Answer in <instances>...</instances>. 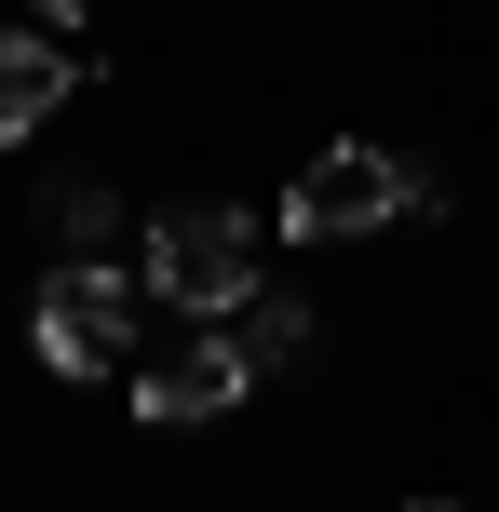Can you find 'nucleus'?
I'll return each mask as SVG.
<instances>
[{
	"mask_svg": "<svg viewBox=\"0 0 499 512\" xmlns=\"http://www.w3.org/2000/svg\"><path fill=\"white\" fill-rule=\"evenodd\" d=\"M41 230L68 256H108V243H122V189H108V176H54L41 189Z\"/></svg>",
	"mask_w": 499,
	"mask_h": 512,
	"instance_id": "obj_7",
	"label": "nucleus"
},
{
	"mask_svg": "<svg viewBox=\"0 0 499 512\" xmlns=\"http://www.w3.org/2000/svg\"><path fill=\"white\" fill-rule=\"evenodd\" d=\"M27 337H41L54 378H135V270L122 256H54Z\"/></svg>",
	"mask_w": 499,
	"mask_h": 512,
	"instance_id": "obj_3",
	"label": "nucleus"
},
{
	"mask_svg": "<svg viewBox=\"0 0 499 512\" xmlns=\"http://www.w3.org/2000/svg\"><path fill=\"white\" fill-rule=\"evenodd\" d=\"M230 337H243V364L270 378V364H297V351H311V297H297V283H257V297L230 310Z\"/></svg>",
	"mask_w": 499,
	"mask_h": 512,
	"instance_id": "obj_6",
	"label": "nucleus"
},
{
	"mask_svg": "<svg viewBox=\"0 0 499 512\" xmlns=\"http://www.w3.org/2000/svg\"><path fill=\"white\" fill-rule=\"evenodd\" d=\"M243 391H257V364H243V337H230V324H203V337H176V351L135 364V418H162V432H189V418H230Z\"/></svg>",
	"mask_w": 499,
	"mask_h": 512,
	"instance_id": "obj_4",
	"label": "nucleus"
},
{
	"mask_svg": "<svg viewBox=\"0 0 499 512\" xmlns=\"http://www.w3.org/2000/svg\"><path fill=\"white\" fill-rule=\"evenodd\" d=\"M68 81H81V68L41 41V27H0V149H14V135H41L54 108H68Z\"/></svg>",
	"mask_w": 499,
	"mask_h": 512,
	"instance_id": "obj_5",
	"label": "nucleus"
},
{
	"mask_svg": "<svg viewBox=\"0 0 499 512\" xmlns=\"http://www.w3.org/2000/svg\"><path fill=\"white\" fill-rule=\"evenodd\" d=\"M432 203H446V176H432V162L338 135V149H311V162H297V189H284V243H365V230H392V216H432Z\"/></svg>",
	"mask_w": 499,
	"mask_h": 512,
	"instance_id": "obj_1",
	"label": "nucleus"
},
{
	"mask_svg": "<svg viewBox=\"0 0 499 512\" xmlns=\"http://www.w3.org/2000/svg\"><path fill=\"white\" fill-rule=\"evenodd\" d=\"M257 283H270V270H257V216H230V203H162V216H149V297H162V310L230 324Z\"/></svg>",
	"mask_w": 499,
	"mask_h": 512,
	"instance_id": "obj_2",
	"label": "nucleus"
},
{
	"mask_svg": "<svg viewBox=\"0 0 499 512\" xmlns=\"http://www.w3.org/2000/svg\"><path fill=\"white\" fill-rule=\"evenodd\" d=\"M405 512H459V499H405Z\"/></svg>",
	"mask_w": 499,
	"mask_h": 512,
	"instance_id": "obj_9",
	"label": "nucleus"
},
{
	"mask_svg": "<svg viewBox=\"0 0 499 512\" xmlns=\"http://www.w3.org/2000/svg\"><path fill=\"white\" fill-rule=\"evenodd\" d=\"M27 14H41V27H81V14H95V0H27Z\"/></svg>",
	"mask_w": 499,
	"mask_h": 512,
	"instance_id": "obj_8",
	"label": "nucleus"
}]
</instances>
